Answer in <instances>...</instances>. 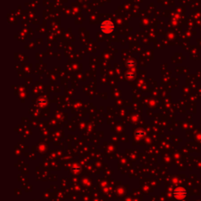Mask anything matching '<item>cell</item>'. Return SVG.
Masks as SVG:
<instances>
[{"label": "cell", "instance_id": "7a4b0ae2", "mask_svg": "<svg viewBox=\"0 0 201 201\" xmlns=\"http://www.w3.org/2000/svg\"><path fill=\"white\" fill-rule=\"evenodd\" d=\"M113 29H114V25L110 21H105L101 24V30L105 33H110L112 31H113Z\"/></svg>", "mask_w": 201, "mask_h": 201}, {"label": "cell", "instance_id": "6da1fadb", "mask_svg": "<svg viewBox=\"0 0 201 201\" xmlns=\"http://www.w3.org/2000/svg\"><path fill=\"white\" fill-rule=\"evenodd\" d=\"M187 195L186 190L184 188H177L175 191H174V196H175L176 198L178 199H182L184 198L185 196Z\"/></svg>", "mask_w": 201, "mask_h": 201}]
</instances>
